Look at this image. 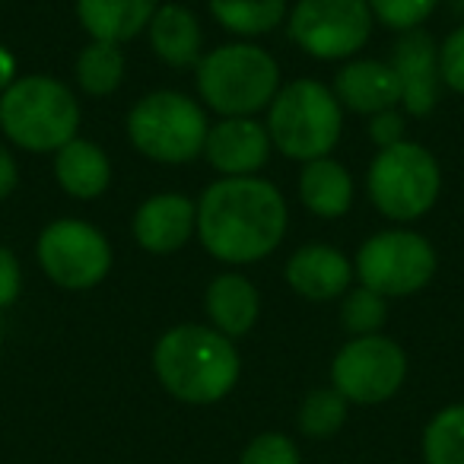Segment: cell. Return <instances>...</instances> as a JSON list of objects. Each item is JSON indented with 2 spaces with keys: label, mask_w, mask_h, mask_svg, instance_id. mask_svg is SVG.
<instances>
[{
  "label": "cell",
  "mask_w": 464,
  "mask_h": 464,
  "mask_svg": "<svg viewBox=\"0 0 464 464\" xmlns=\"http://www.w3.org/2000/svg\"><path fill=\"white\" fill-rule=\"evenodd\" d=\"M210 16L226 33L255 39L286 20V0H210Z\"/></svg>",
  "instance_id": "cell-22"
},
{
  "label": "cell",
  "mask_w": 464,
  "mask_h": 464,
  "mask_svg": "<svg viewBox=\"0 0 464 464\" xmlns=\"http://www.w3.org/2000/svg\"><path fill=\"white\" fill-rule=\"evenodd\" d=\"M290 223L277 185L248 179H217L198 200V239L223 265H255L280 248Z\"/></svg>",
  "instance_id": "cell-1"
},
{
  "label": "cell",
  "mask_w": 464,
  "mask_h": 464,
  "mask_svg": "<svg viewBox=\"0 0 464 464\" xmlns=\"http://www.w3.org/2000/svg\"><path fill=\"white\" fill-rule=\"evenodd\" d=\"M14 80H16V58L7 52V48L0 45V92L7 90Z\"/></svg>",
  "instance_id": "cell-33"
},
{
  "label": "cell",
  "mask_w": 464,
  "mask_h": 464,
  "mask_svg": "<svg viewBox=\"0 0 464 464\" xmlns=\"http://www.w3.org/2000/svg\"><path fill=\"white\" fill-rule=\"evenodd\" d=\"M366 191L382 217L394 223H413L436 207L442 191V169L423 143L401 140L375 153L366 175Z\"/></svg>",
  "instance_id": "cell-7"
},
{
  "label": "cell",
  "mask_w": 464,
  "mask_h": 464,
  "mask_svg": "<svg viewBox=\"0 0 464 464\" xmlns=\"http://www.w3.org/2000/svg\"><path fill=\"white\" fill-rule=\"evenodd\" d=\"M334 96L341 109L356 115H379V111L398 109L401 86L392 64L375 58H356L343 64L334 77Z\"/></svg>",
  "instance_id": "cell-16"
},
{
  "label": "cell",
  "mask_w": 464,
  "mask_h": 464,
  "mask_svg": "<svg viewBox=\"0 0 464 464\" xmlns=\"http://www.w3.org/2000/svg\"><path fill=\"white\" fill-rule=\"evenodd\" d=\"M0 347H4V324H0Z\"/></svg>",
  "instance_id": "cell-35"
},
{
  "label": "cell",
  "mask_w": 464,
  "mask_h": 464,
  "mask_svg": "<svg viewBox=\"0 0 464 464\" xmlns=\"http://www.w3.org/2000/svg\"><path fill=\"white\" fill-rule=\"evenodd\" d=\"M267 134L274 150L296 162L331 156L343 130V109L334 90L318 80H293L280 86L267 105Z\"/></svg>",
  "instance_id": "cell-5"
},
{
  "label": "cell",
  "mask_w": 464,
  "mask_h": 464,
  "mask_svg": "<svg viewBox=\"0 0 464 464\" xmlns=\"http://www.w3.org/2000/svg\"><path fill=\"white\" fill-rule=\"evenodd\" d=\"M204 312L210 324L226 334L229 341L248 334L261 315V293L246 274H217L207 284L204 293Z\"/></svg>",
  "instance_id": "cell-17"
},
{
  "label": "cell",
  "mask_w": 464,
  "mask_h": 464,
  "mask_svg": "<svg viewBox=\"0 0 464 464\" xmlns=\"http://www.w3.org/2000/svg\"><path fill=\"white\" fill-rule=\"evenodd\" d=\"M160 0H77V16L92 42L124 45L150 26Z\"/></svg>",
  "instance_id": "cell-19"
},
{
  "label": "cell",
  "mask_w": 464,
  "mask_h": 464,
  "mask_svg": "<svg viewBox=\"0 0 464 464\" xmlns=\"http://www.w3.org/2000/svg\"><path fill=\"white\" fill-rule=\"evenodd\" d=\"M372 10V20L394 33H411L420 29L439 7V0H366Z\"/></svg>",
  "instance_id": "cell-27"
},
{
  "label": "cell",
  "mask_w": 464,
  "mask_h": 464,
  "mask_svg": "<svg viewBox=\"0 0 464 464\" xmlns=\"http://www.w3.org/2000/svg\"><path fill=\"white\" fill-rule=\"evenodd\" d=\"M153 369L181 404H217L236 388L242 372L239 350L207 324H175L156 341Z\"/></svg>",
  "instance_id": "cell-2"
},
{
  "label": "cell",
  "mask_w": 464,
  "mask_h": 464,
  "mask_svg": "<svg viewBox=\"0 0 464 464\" xmlns=\"http://www.w3.org/2000/svg\"><path fill=\"white\" fill-rule=\"evenodd\" d=\"M388 64L398 73L401 105H404L407 115H430L439 102V83H442V77H439V45L432 42V35L423 33V29L401 33Z\"/></svg>",
  "instance_id": "cell-13"
},
{
  "label": "cell",
  "mask_w": 464,
  "mask_h": 464,
  "mask_svg": "<svg viewBox=\"0 0 464 464\" xmlns=\"http://www.w3.org/2000/svg\"><path fill=\"white\" fill-rule=\"evenodd\" d=\"M80 99L67 83L45 73L16 77L0 92V130L29 153H58L77 137Z\"/></svg>",
  "instance_id": "cell-3"
},
{
  "label": "cell",
  "mask_w": 464,
  "mask_h": 464,
  "mask_svg": "<svg viewBox=\"0 0 464 464\" xmlns=\"http://www.w3.org/2000/svg\"><path fill=\"white\" fill-rule=\"evenodd\" d=\"M16 181H20V169H16L14 153L0 147V200H7L16 191Z\"/></svg>",
  "instance_id": "cell-32"
},
{
  "label": "cell",
  "mask_w": 464,
  "mask_h": 464,
  "mask_svg": "<svg viewBox=\"0 0 464 464\" xmlns=\"http://www.w3.org/2000/svg\"><path fill=\"white\" fill-rule=\"evenodd\" d=\"M451 10H455L458 16H464V0H451Z\"/></svg>",
  "instance_id": "cell-34"
},
{
  "label": "cell",
  "mask_w": 464,
  "mask_h": 464,
  "mask_svg": "<svg viewBox=\"0 0 464 464\" xmlns=\"http://www.w3.org/2000/svg\"><path fill=\"white\" fill-rule=\"evenodd\" d=\"M271 134L255 118H219L210 124L204 140V156L223 179L258 175L271 160Z\"/></svg>",
  "instance_id": "cell-12"
},
{
  "label": "cell",
  "mask_w": 464,
  "mask_h": 464,
  "mask_svg": "<svg viewBox=\"0 0 464 464\" xmlns=\"http://www.w3.org/2000/svg\"><path fill=\"white\" fill-rule=\"evenodd\" d=\"M124 67H128V61H124L121 45H111V42H90V45L77 54L73 77H77L80 90H83L86 96L105 99L121 86Z\"/></svg>",
  "instance_id": "cell-23"
},
{
  "label": "cell",
  "mask_w": 464,
  "mask_h": 464,
  "mask_svg": "<svg viewBox=\"0 0 464 464\" xmlns=\"http://www.w3.org/2000/svg\"><path fill=\"white\" fill-rule=\"evenodd\" d=\"M35 258L45 277L61 290H92L111 271V246L105 232L86 219H52L39 232Z\"/></svg>",
  "instance_id": "cell-10"
},
{
  "label": "cell",
  "mask_w": 464,
  "mask_h": 464,
  "mask_svg": "<svg viewBox=\"0 0 464 464\" xmlns=\"http://www.w3.org/2000/svg\"><path fill=\"white\" fill-rule=\"evenodd\" d=\"M150 48L169 67H198L204 58V33L198 16L181 4H160L147 26Z\"/></svg>",
  "instance_id": "cell-18"
},
{
  "label": "cell",
  "mask_w": 464,
  "mask_h": 464,
  "mask_svg": "<svg viewBox=\"0 0 464 464\" xmlns=\"http://www.w3.org/2000/svg\"><path fill=\"white\" fill-rule=\"evenodd\" d=\"M207 111L179 90H156L128 111V140L140 156L162 166H181L204 156Z\"/></svg>",
  "instance_id": "cell-6"
},
{
  "label": "cell",
  "mask_w": 464,
  "mask_h": 464,
  "mask_svg": "<svg viewBox=\"0 0 464 464\" xmlns=\"http://www.w3.org/2000/svg\"><path fill=\"white\" fill-rule=\"evenodd\" d=\"M385 318H388V299L385 296L366 290V286H356V290L343 293L341 322L353 337L379 334V328L385 324Z\"/></svg>",
  "instance_id": "cell-26"
},
{
  "label": "cell",
  "mask_w": 464,
  "mask_h": 464,
  "mask_svg": "<svg viewBox=\"0 0 464 464\" xmlns=\"http://www.w3.org/2000/svg\"><path fill=\"white\" fill-rule=\"evenodd\" d=\"M353 277L356 274L347 255L324 242L296 248L286 261V284L296 296L309 299V303H331V299L343 296Z\"/></svg>",
  "instance_id": "cell-15"
},
{
  "label": "cell",
  "mask_w": 464,
  "mask_h": 464,
  "mask_svg": "<svg viewBox=\"0 0 464 464\" xmlns=\"http://www.w3.org/2000/svg\"><path fill=\"white\" fill-rule=\"evenodd\" d=\"M407 379V353L385 334L353 337L337 350L331 382L350 404H382L394 398Z\"/></svg>",
  "instance_id": "cell-11"
},
{
  "label": "cell",
  "mask_w": 464,
  "mask_h": 464,
  "mask_svg": "<svg viewBox=\"0 0 464 464\" xmlns=\"http://www.w3.org/2000/svg\"><path fill=\"white\" fill-rule=\"evenodd\" d=\"M20 290H23L20 261H16V255L0 242V309H10V305L20 299Z\"/></svg>",
  "instance_id": "cell-31"
},
{
  "label": "cell",
  "mask_w": 464,
  "mask_h": 464,
  "mask_svg": "<svg viewBox=\"0 0 464 464\" xmlns=\"http://www.w3.org/2000/svg\"><path fill=\"white\" fill-rule=\"evenodd\" d=\"M360 286L385 299L420 293L436 277V248L413 229H385L369 236L353 261Z\"/></svg>",
  "instance_id": "cell-8"
},
{
  "label": "cell",
  "mask_w": 464,
  "mask_h": 464,
  "mask_svg": "<svg viewBox=\"0 0 464 464\" xmlns=\"http://www.w3.org/2000/svg\"><path fill=\"white\" fill-rule=\"evenodd\" d=\"M347 404L337 388H315L299 404V430L309 439H328L347 423Z\"/></svg>",
  "instance_id": "cell-25"
},
{
  "label": "cell",
  "mask_w": 464,
  "mask_h": 464,
  "mask_svg": "<svg viewBox=\"0 0 464 464\" xmlns=\"http://www.w3.org/2000/svg\"><path fill=\"white\" fill-rule=\"evenodd\" d=\"M299 200L305 210L322 219H337L353 207V175L331 156L303 162L299 172Z\"/></svg>",
  "instance_id": "cell-21"
},
{
  "label": "cell",
  "mask_w": 464,
  "mask_h": 464,
  "mask_svg": "<svg viewBox=\"0 0 464 464\" xmlns=\"http://www.w3.org/2000/svg\"><path fill=\"white\" fill-rule=\"evenodd\" d=\"M426 464H464V404L439 411L423 432Z\"/></svg>",
  "instance_id": "cell-24"
},
{
  "label": "cell",
  "mask_w": 464,
  "mask_h": 464,
  "mask_svg": "<svg viewBox=\"0 0 464 464\" xmlns=\"http://www.w3.org/2000/svg\"><path fill=\"white\" fill-rule=\"evenodd\" d=\"M239 464H303L299 449L284 432H261L246 445Z\"/></svg>",
  "instance_id": "cell-28"
},
{
  "label": "cell",
  "mask_w": 464,
  "mask_h": 464,
  "mask_svg": "<svg viewBox=\"0 0 464 464\" xmlns=\"http://www.w3.org/2000/svg\"><path fill=\"white\" fill-rule=\"evenodd\" d=\"M372 10L366 0H296L286 29L299 52L315 61H347L372 35Z\"/></svg>",
  "instance_id": "cell-9"
},
{
  "label": "cell",
  "mask_w": 464,
  "mask_h": 464,
  "mask_svg": "<svg viewBox=\"0 0 464 464\" xmlns=\"http://www.w3.org/2000/svg\"><path fill=\"white\" fill-rule=\"evenodd\" d=\"M198 96L219 118H255L280 92V67L252 42H229L194 67Z\"/></svg>",
  "instance_id": "cell-4"
},
{
  "label": "cell",
  "mask_w": 464,
  "mask_h": 464,
  "mask_svg": "<svg viewBox=\"0 0 464 464\" xmlns=\"http://www.w3.org/2000/svg\"><path fill=\"white\" fill-rule=\"evenodd\" d=\"M369 137L379 150H388L394 143L407 140L404 137V115L398 109H388V111H379V115L369 118Z\"/></svg>",
  "instance_id": "cell-30"
},
{
  "label": "cell",
  "mask_w": 464,
  "mask_h": 464,
  "mask_svg": "<svg viewBox=\"0 0 464 464\" xmlns=\"http://www.w3.org/2000/svg\"><path fill=\"white\" fill-rule=\"evenodd\" d=\"M54 179L61 191L77 200H96L111 181V162L99 143L73 137L54 153Z\"/></svg>",
  "instance_id": "cell-20"
},
{
  "label": "cell",
  "mask_w": 464,
  "mask_h": 464,
  "mask_svg": "<svg viewBox=\"0 0 464 464\" xmlns=\"http://www.w3.org/2000/svg\"><path fill=\"white\" fill-rule=\"evenodd\" d=\"M134 239L150 255H172L198 232V204L179 191L147 198L134 213Z\"/></svg>",
  "instance_id": "cell-14"
},
{
  "label": "cell",
  "mask_w": 464,
  "mask_h": 464,
  "mask_svg": "<svg viewBox=\"0 0 464 464\" xmlns=\"http://www.w3.org/2000/svg\"><path fill=\"white\" fill-rule=\"evenodd\" d=\"M439 77L451 92L464 96V23L445 35L439 45Z\"/></svg>",
  "instance_id": "cell-29"
}]
</instances>
